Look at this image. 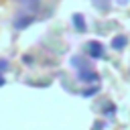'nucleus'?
Instances as JSON below:
<instances>
[{"instance_id":"f257e3e1","label":"nucleus","mask_w":130,"mask_h":130,"mask_svg":"<svg viewBox=\"0 0 130 130\" xmlns=\"http://www.w3.org/2000/svg\"><path fill=\"white\" fill-rule=\"evenodd\" d=\"M87 51H89V55H91V57H104V49H102V45H100V43H95V41L87 45Z\"/></svg>"},{"instance_id":"1a4fd4ad","label":"nucleus","mask_w":130,"mask_h":130,"mask_svg":"<svg viewBox=\"0 0 130 130\" xmlns=\"http://www.w3.org/2000/svg\"><path fill=\"white\" fill-rule=\"evenodd\" d=\"M120 2H128V0H120Z\"/></svg>"},{"instance_id":"6e6552de","label":"nucleus","mask_w":130,"mask_h":130,"mask_svg":"<svg viewBox=\"0 0 130 130\" xmlns=\"http://www.w3.org/2000/svg\"><path fill=\"white\" fill-rule=\"evenodd\" d=\"M2 83H4V79H2V75H0V85H2Z\"/></svg>"},{"instance_id":"f03ea898","label":"nucleus","mask_w":130,"mask_h":130,"mask_svg":"<svg viewBox=\"0 0 130 130\" xmlns=\"http://www.w3.org/2000/svg\"><path fill=\"white\" fill-rule=\"evenodd\" d=\"M28 22H32V14H26V16H24V14H20V16L14 20V26H16V28H24Z\"/></svg>"},{"instance_id":"20e7f679","label":"nucleus","mask_w":130,"mask_h":130,"mask_svg":"<svg viewBox=\"0 0 130 130\" xmlns=\"http://www.w3.org/2000/svg\"><path fill=\"white\" fill-rule=\"evenodd\" d=\"M73 24H75L79 30H85V22H83V18H81L79 14H73Z\"/></svg>"},{"instance_id":"423d86ee","label":"nucleus","mask_w":130,"mask_h":130,"mask_svg":"<svg viewBox=\"0 0 130 130\" xmlns=\"http://www.w3.org/2000/svg\"><path fill=\"white\" fill-rule=\"evenodd\" d=\"M79 77H81V81H95V79H98L95 73H85V71H81Z\"/></svg>"},{"instance_id":"7ed1b4c3","label":"nucleus","mask_w":130,"mask_h":130,"mask_svg":"<svg viewBox=\"0 0 130 130\" xmlns=\"http://www.w3.org/2000/svg\"><path fill=\"white\" fill-rule=\"evenodd\" d=\"M18 2L28 10H37V6H39V0H18Z\"/></svg>"},{"instance_id":"0eeeda50","label":"nucleus","mask_w":130,"mask_h":130,"mask_svg":"<svg viewBox=\"0 0 130 130\" xmlns=\"http://www.w3.org/2000/svg\"><path fill=\"white\" fill-rule=\"evenodd\" d=\"M6 67H8V63H6V61H4V59H2V61H0V71H4V69H6Z\"/></svg>"},{"instance_id":"39448f33","label":"nucleus","mask_w":130,"mask_h":130,"mask_svg":"<svg viewBox=\"0 0 130 130\" xmlns=\"http://www.w3.org/2000/svg\"><path fill=\"white\" fill-rule=\"evenodd\" d=\"M112 45H114V49H122V47L126 45V37H116V39L112 41Z\"/></svg>"}]
</instances>
